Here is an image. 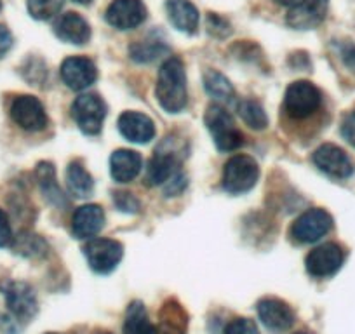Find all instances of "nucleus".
Here are the masks:
<instances>
[{
	"label": "nucleus",
	"mask_w": 355,
	"mask_h": 334,
	"mask_svg": "<svg viewBox=\"0 0 355 334\" xmlns=\"http://www.w3.org/2000/svg\"><path fill=\"white\" fill-rule=\"evenodd\" d=\"M157 100L167 114H178L187 105V73L183 61L169 58L164 61L157 80Z\"/></svg>",
	"instance_id": "f257e3e1"
},
{
	"label": "nucleus",
	"mask_w": 355,
	"mask_h": 334,
	"mask_svg": "<svg viewBox=\"0 0 355 334\" xmlns=\"http://www.w3.org/2000/svg\"><path fill=\"white\" fill-rule=\"evenodd\" d=\"M204 121H206L207 129H209L218 150L234 152V150H239L244 145V136L235 128L232 115L225 108H221L220 105H211L207 108Z\"/></svg>",
	"instance_id": "f03ea898"
},
{
	"label": "nucleus",
	"mask_w": 355,
	"mask_h": 334,
	"mask_svg": "<svg viewBox=\"0 0 355 334\" xmlns=\"http://www.w3.org/2000/svg\"><path fill=\"white\" fill-rule=\"evenodd\" d=\"M84 254L91 270L96 274H110L121 263L124 256V247L114 238H91L84 245Z\"/></svg>",
	"instance_id": "7ed1b4c3"
},
{
	"label": "nucleus",
	"mask_w": 355,
	"mask_h": 334,
	"mask_svg": "<svg viewBox=\"0 0 355 334\" xmlns=\"http://www.w3.org/2000/svg\"><path fill=\"white\" fill-rule=\"evenodd\" d=\"M259 176L258 164L248 155H235L225 166L223 186L228 193H245L256 185Z\"/></svg>",
	"instance_id": "20e7f679"
},
{
	"label": "nucleus",
	"mask_w": 355,
	"mask_h": 334,
	"mask_svg": "<svg viewBox=\"0 0 355 334\" xmlns=\"http://www.w3.org/2000/svg\"><path fill=\"white\" fill-rule=\"evenodd\" d=\"M320 91L306 80L293 82L284 96V110L293 118H306L320 107Z\"/></svg>",
	"instance_id": "39448f33"
},
{
	"label": "nucleus",
	"mask_w": 355,
	"mask_h": 334,
	"mask_svg": "<svg viewBox=\"0 0 355 334\" xmlns=\"http://www.w3.org/2000/svg\"><path fill=\"white\" fill-rule=\"evenodd\" d=\"M71 117L85 134H98L107 117V105L98 94H82L71 105Z\"/></svg>",
	"instance_id": "423d86ee"
},
{
	"label": "nucleus",
	"mask_w": 355,
	"mask_h": 334,
	"mask_svg": "<svg viewBox=\"0 0 355 334\" xmlns=\"http://www.w3.org/2000/svg\"><path fill=\"white\" fill-rule=\"evenodd\" d=\"M333 228V218L324 209H309L291 227V237L302 244L320 240Z\"/></svg>",
	"instance_id": "0eeeda50"
},
{
	"label": "nucleus",
	"mask_w": 355,
	"mask_h": 334,
	"mask_svg": "<svg viewBox=\"0 0 355 334\" xmlns=\"http://www.w3.org/2000/svg\"><path fill=\"white\" fill-rule=\"evenodd\" d=\"M11 118L21 129L30 132L42 131L47 125V114L44 110V105L37 100L35 96L23 94L12 100L11 108H9Z\"/></svg>",
	"instance_id": "6e6552de"
},
{
	"label": "nucleus",
	"mask_w": 355,
	"mask_h": 334,
	"mask_svg": "<svg viewBox=\"0 0 355 334\" xmlns=\"http://www.w3.org/2000/svg\"><path fill=\"white\" fill-rule=\"evenodd\" d=\"M4 298L9 312L19 322H28L39 310L33 289L25 282H9L4 285Z\"/></svg>",
	"instance_id": "1a4fd4ad"
},
{
	"label": "nucleus",
	"mask_w": 355,
	"mask_h": 334,
	"mask_svg": "<svg viewBox=\"0 0 355 334\" xmlns=\"http://www.w3.org/2000/svg\"><path fill=\"white\" fill-rule=\"evenodd\" d=\"M343 258V249L338 244L327 242V244H322L310 251L305 261L306 270L313 277H331V275H334L341 268Z\"/></svg>",
	"instance_id": "9d476101"
},
{
	"label": "nucleus",
	"mask_w": 355,
	"mask_h": 334,
	"mask_svg": "<svg viewBox=\"0 0 355 334\" xmlns=\"http://www.w3.org/2000/svg\"><path fill=\"white\" fill-rule=\"evenodd\" d=\"M105 18L114 28L132 30L146 19V8L141 0H114Z\"/></svg>",
	"instance_id": "9b49d317"
},
{
	"label": "nucleus",
	"mask_w": 355,
	"mask_h": 334,
	"mask_svg": "<svg viewBox=\"0 0 355 334\" xmlns=\"http://www.w3.org/2000/svg\"><path fill=\"white\" fill-rule=\"evenodd\" d=\"M313 164L319 167L320 171L326 173L331 178L345 179L352 176L354 173V166H352L350 159L347 153L336 145H322L313 152L312 157Z\"/></svg>",
	"instance_id": "f8f14e48"
},
{
	"label": "nucleus",
	"mask_w": 355,
	"mask_h": 334,
	"mask_svg": "<svg viewBox=\"0 0 355 334\" xmlns=\"http://www.w3.org/2000/svg\"><path fill=\"white\" fill-rule=\"evenodd\" d=\"M96 77V64L89 58L73 56L64 60L63 64H61V78L73 91L87 89L91 84H94Z\"/></svg>",
	"instance_id": "ddd939ff"
},
{
	"label": "nucleus",
	"mask_w": 355,
	"mask_h": 334,
	"mask_svg": "<svg viewBox=\"0 0 355 334\" xmlns=\"http://www.w3.org/2000/svg\"><path fill=\"white\" fill-rule=\"evenodd\" d=\"M258 315L263 326L274 333L288 331L295 322V312L288 303L277 298H265L258 303Z\"/></svg>",
	"instance_id": "4468645a"
},
{
	"label": "nucleus",
	"mask_w": 355,
	"mask_h": 334,
	"mask_svg": "<svg viewBox=\"0 0 355 334\" xmlns=\"http://www.w3.org/2000/svg\"><path fill=\"white\" fill-rule=\"evenodd\" d=\"M329 0H296L289 9L288 23L293 28L309 30L319 25L327 12Z\"/></svg>",
	"instance_id": "2eb2a0df"
},
{
	"label": "nucleus",
	"mask_w": 355,
	"mask_h": 334,
	"mask_svg": "<svg viewBox=\"0 0 355 334\" xmlns=\"http://www.w3.org/2000/svg\"><path fill=\"white\" fill-rule=\"evenodd\" d=\"M105 225V213L96 204H85L78 207L71 220V231L77 238L96 237Z\"/></svg>",
	"instance_id": "dca6fc26"
},
{
	"label": "nucleus",
	"mask_w": 355,
	"mask_h": 334,
	"mask_svg": "<svg viewBox=\"0 0 355 334\" xmlns=\"http://www.w3.org/2000/svg\"><path fill=\"white\" fill-rule=\"evenodd\" d=\"M119 131L132 143H148L155 136V125L150 117L139 112H124L119 117Z\"/></svg>",
	"instance_id": "f3484780"
},
{
	"label": "nucleus",
	"mask_w": 355,
	"mask_h": 334,
	"mask_svg": "<svg viewBox=\"0 0 355 334\" xmlns=\"http://www.w3.org/2000/svg\"><path fill=\"white\" fill-rule=\"evenodd\" d=\"M54 33L63 42L82 46V44H87L89 39H91V26L77 12H64L54 23Z\"/></svg>",
	"instance_id": "a211bd4d"
},
{
	"label": "nucleus",
	"mask_w": 355,
	"mask_h": 334,
	"mask_svg": "<svg viewBox=\"0 0 355 334\" xmlns=\"http://www.w3.org/2000/svg\"><path fill=\"white\" fill-rule=\"evenodd\" d=\"M141 157L132 150H117L110 157L112 178L119 183H129L139 175Z\"/></svg>",
	"instance_id": "6ab92c4d"
},
{
	"label": "nucleus",
	"mask_w": 355,
	"mask_h": 334,
	"mask_svg": "<svg viewBox=\"0 0 355 334\" xmlns=\"http://www.w3.org/2000/svg\"><path fill=\"white\" fill-rule=\"evenodd\" d=\"M166 11L171 23L185 33H196L199 28V11L189 0H167Z\"/></svg>",
	"instance_id": "aec40b11"
},
{
	"label": "nucleus",
	"mask_w": 355,
	"mask_h": 334,
	"mask_svg": "<svg viewBox=\"0 0 355 334\" xmlns=\"http://www.w3.org/2000/svg\"><path fill=\"white\" fill-rule=\"evenodd\" d=\"M176 173H180L176 157L171 155V153H157V155L148 162L146 183L152 186L166 185Z\"/></svg>",
	"instance_id": "412c9836"
},
{
	"label": "nucleus",
	"mask_w": 355,
	"mask_h": 334,
	"mask_svg": "<svg viewBox=\"0 0 355 334\" xmlns=\"http://www.w3.org/2000/svg\"><path fill=\"white\" fill-rule=\"evenodd\" d=\"M124 334H159L157 327L150 322V317L141 301H132L125 312Z\"/></svg>",
	"instance_id": "4be33fe9"
},
{
	"label": "nucleus",
	"mask_w": 355,
	"mask_h": 334,
	"mask_svg": "<svg viewBox=\"0 0 355 334\" xmlns=\"http://www.w3.org/2000/svg\"><path fill=\"white\" fill-rule=\"evenodd\" d=\"M67 185L71 195L89 197L94 190V179L91 178L84 164L73 160L67 169Z\"/></svg>",
	"instance_id": "5701e85b"
},
{
	"label": "nucleus",
	"mask_w": 355,
	"mask_h": 334,
	"mask_svg": "<svg viewBox=\"0 0 355 334\" xmlns=\"http://www.w3.org/2000/svg\"><path fill=\"white\" fill-rule=\"evenodd\" d=\"M37 182H39L40 190H42L44 197L49 200L54 206H61L64 202V197L61 188L56 183V176H54V166L42 162L37 166Z\"/></svg>",
	"instance_id": "b1692460"
},
{
	"label": "nucleus",
	"mask_w": 355,
	"mask_h": 334,
	"mask_svg": "<svg viewBox=\"0 0 355 334\" xmlns=\"http://www.w3.org/2000/svg\"><path fill=\"white\" fill-rule=\"evenodd\" d=\"M204 87H206L211 96L220 101H230L232 96H234V87H232L230 80L220 71H207L204 75Z\"/></svg>",
	"instance_id": "393cba45"
},
{
	"label": "nucleus",
	"mask_w": 355,
	"mask_h": 334,
	"mask_svg": "<svg viewBox=\"0 0 355 334\" xmlns=\"http://www.w3.org/2000/svg\"><path fill=\"white\" fill-rule=\"evenodd\" d=\"M237 112L239 115H241L242 121H244L249 128L254 129V131H261V129H265L266 125H268V117H266L265 110H263V107L258 101H241Z\"/></svg>",
	"instance_id": "a878e982"
},
{
	"label": "nucleus",
	"mask_w": 355,
	"mask_h": 334,
	"mask_svg": "<svg viewBox=\"0 0 355 334\" xmlns=\"http://www.w3.org/2000/svg\"><path fill=\"white\" fill-rule=\"evenodd\" d=\"M162 51H166V46L160 44V40H143V42L135 44L131 47V58L138 63H146V61H152L159 56Z\"/></svg>",
	"instance_id": "bb28decb"
},
{
	"label": "nucleus",
	"mask_w": 355,
	"mask_h": 334,
	"mask_svg": "<svg viewBox=\"0 0 355 334\" xmlns=\"http://www.w3.org/2000/svg\"><path fill=\"white\" fill-rule=\"evenodd\" d=\"M63 0H28V12L35 19H51L60 12Z\"/></svg>",
	"instance_id": "cd10ccee"
},
{
	"label": "nucleus",
	"mask_w": 355,
	"mask_h": 334,
	"mask_svg": "<svg viewBox=\"0 0 355 334\" xmlns=\"http://www.w3.org/2000/svg\"><path fill=\"white\" fill-rule=\"evenodd\" d=\"M44 249H46V242L39 235L21 234L15 240V251L23 256H39Z\"/></svg>",
	"instance_id": "c85d7f7f"
},
{
	"label": "nucleus",
	"mask_w": 355,
	"mask_h": 334,
	"mask_svg": "<svg viewBox=\"0 0 355 334\" xmlns=\"http://www.w3.org/2000/svg\"><path fill=\"white\" fill-rule=\"evenodd\" d=\"M225 334H259L258 327L249 319H235L225 329Z\"/></svg>",
	"instance_id": "c756f323"
},
{
	"label": "nucleus",
	"mask_w": 355,
	"mask_h": 334,
	"mask_svg": "<svg viewBox=\"0 0 355 334\" xmlns=\"http://www.w3.org/2000/svg\"><path fill=\"white\" fill-rule=\"evenodd\" d=\"M115 206L124 213H136L139 209V202L132 193L129 192H115Z\"/></svg>",
	"instance_id": "7c9ffc66"
},
{
	"label": "nucleus",
	"mask_w": 355,
	"mask_h": 334,
	"mask_svg": "<svg viewBox=\"0 0 355 334\" xmlns=\"http://www.w3.org/2000/svg\"><path fill=\"white\" fill-rule=\"evenodd\" d=\"M185 186H187V176L180 171L176 173V175L166 183V185H164V193H166L167 197H176L185 190Z\"/></svg>",
	"instance_id": "2f4dec72"
},
{
	"label": "nucleus",
	"mask_w": 355,
	"mask_h": 334,
	"mask_svg": "<svg viewBox=\"0 0 355 334\" xmlns=\"http://www.w3.org/2000/svg\"><path fill=\"white\" fill-rule=\"evenodd\" d=\"M15 237H12L11 225H9L8 216L2 209H0V247H8L12 244Z\"/></svg>",
	"instance_id": "473e14b6"
},
{
	"label": "nucleus",
	"mask_w": 355,
	"mask_h": 334,
	"mask_svg": "<svg viewBox=\"0 0 355 334\" xmlns=\"http://www.w3.org/2000/svg\"><path fill=\"white\" fill-rule=\"evenodd\" d=\"M341 134L355 148V110L350 112L341 122Z\"/></svg>",
	"instance_id": "72a5a7b5"
},
{
	"label": "nucleus",
	"mask_w": 355,
	"mask_h": 334,
	"mask_svg": "<svg viewBox=\"0 0 355 334\" xmlns=\"http://www.w3.org/2000/svg\"><path fill=\"white\" fill-rule=\"evenodd\" d=\"M12 47V35L4 25H0V60L9 53Z\"/></svg>",
	"instance_id": "f704fd0d"
},
{
	"label": "nucleus",
	"mask_w": 355,
	"mask_h": 334,
	"mask_svg": "<svg viewBox=\"0 0 355 334\" xmlns=\"http://www.w3.org/2000/svg\"><path fill=\"white\" fill-rule=\"evenodd\" d=\"M277 2L282 6H289V8H293L296 4V0H277Z\"/></svg>",
	"instance_id": "c9c22d12"
},
{
	"label": "nucleus",
	"mask_w": 355,
	"mask_h": 334,
	"mask_svg": "<svg viewBox=\"0 0 355 334\" xmlns=\"http://www.w3.org/2000/svg\"><path fill=\"white\" fill-rule=\"evenodd\" d=\"M73 2H77V4H89V2H91V0H73Z\"/></svg>",
	"instance_id": "e433bc0d"
},
{
	"label": "nucleus",
	"mask_w": 355,
	"mask_h": 334,
	"mask_svg": "<svg viewBox=\"0 0 355 334\" xmlns=\"http://www.w3.org/2000/svg\"><path fill=\"white\" fill-rule=\"evenodd\" d=\"M295 334H310V333H295Z\"/></svg>",
	"instance_id": "4c0bfd02"
},
{
	"label": "nucleus",
	"mask_w": 355,
	"mask_h": 334,
	"mask_svg": "<svg viewBox=\"0 0 355 334\" xmlns=\"http://www.w3.org/2000/svg\"><path fill=\"white\" fill-rule=\"evenodd\" d=\"M47 334H58V333H47Z\"/></svg>",
	"instance_id": "58836bf2"
},
{
	"label": "nucleus",
	"mask_w": 355,
	"mask_h": 334,
	"mask_svg": "<svg viewBox=\"0 0 355 334\" xmlns=\"http://www.w3.org/2000/svg\"><path fill=\"white\" fill-rule=\"evenodd\" d=\"M0 9H2V2H0Z\"/></svg>",
	"instance_id": "ea45409f"
},
{
	"label": "nucleus",
	"mask_w": 355,
	"mask_h": 334,
	"mask_svg": "<svg viewBox=\"0 0 355 334\" xmlns=\"http://www.w3.org/2000/svg\"><path fill=\"white\" fill-rule=\"evenodd\" d=\"M100 334H110V333H100Z\"/></svg>",
	"instance_id": "a19ab883"
}]
</instances>
